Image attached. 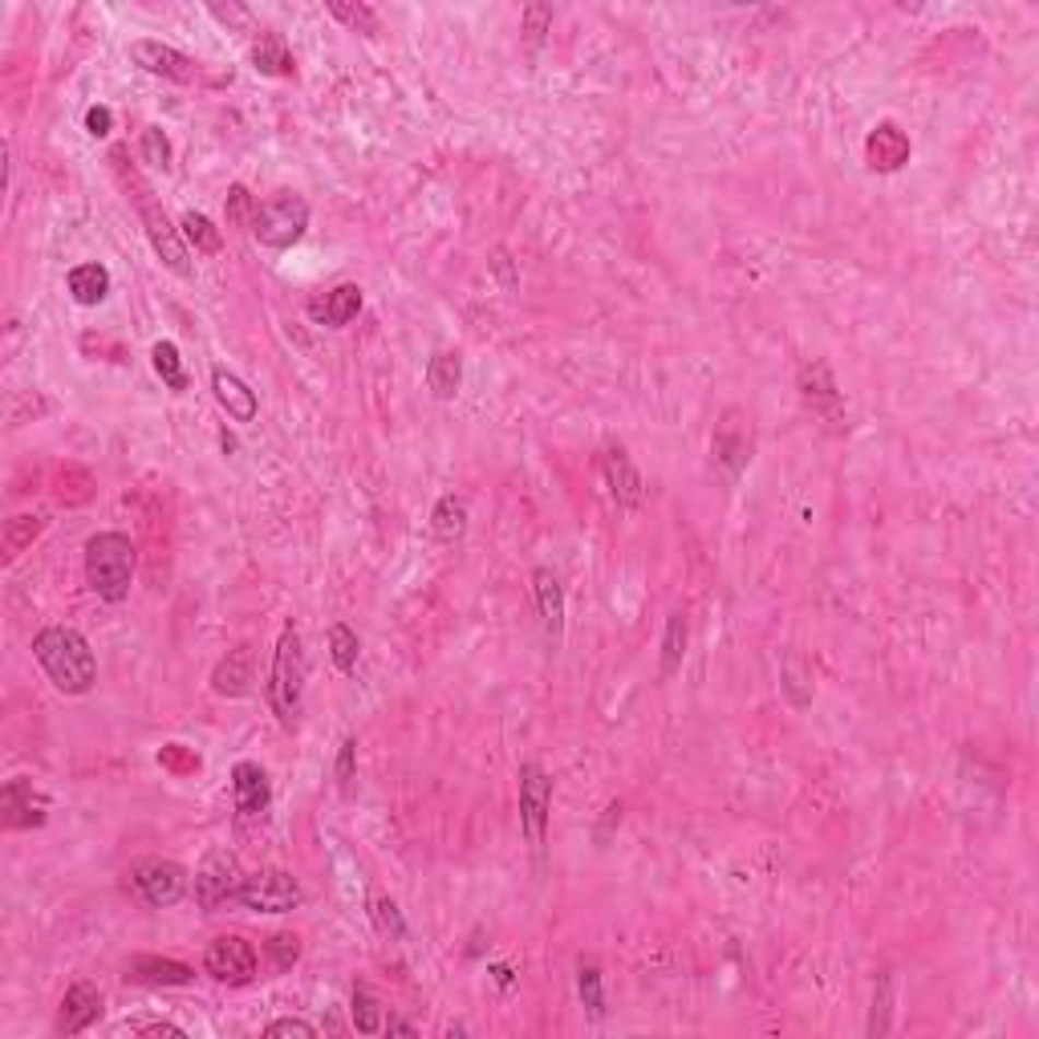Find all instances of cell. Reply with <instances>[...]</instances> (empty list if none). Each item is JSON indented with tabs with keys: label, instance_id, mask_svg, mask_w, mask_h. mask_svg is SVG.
I'll return each instance as SVG.
<instances>
[{
	"label": "cell",
	"instance_id": "33",
	"mask_svg": "<svg viewBox=\"0 0 1039 1039\" xmlns=\"http://www.w3.org/2000/svg\"><path fill=\"white\" fill-rule=\"evenodd\" d=\"M42 528H45L42 516H13V520H9V528H4V556L13 560V556L25 548V544H33V536H37Z\"/></svg>",
	"mask_w": 1039,
	"mask_h": 1039
},
{
	"label": "cell",
	"instance_id": "36",
	"mask_svg": "<svg viewBox=\"0 0 1039 1039\" xmlns=\"http://www.w3.org/2000/svg\"><path fill=\"white\" fill-rule=\"evenodd\" d=\"M329 16L345 21L354 33H378V13L370 4H329Z\"/></svg>",
	"mask_w": 1039,
	"mask_h": 1039
},
{
	"label": "cell",
	"instance_id": "23",
	"mask_svg": "<svg viewBox=\"0 0 1039 1039\" xmlns=\"http://www.w3.org/2000/svg\"><path fill=\"white\" fill-rule=\"evenodd\" d=\"M252 66H257L260 73H269V78H288L293 73V54H288V45L281 33L264 29L252 42Z\"/></svg>",
	"mask_w": 1039,
	"mask_h": 1039
},
{
	"label": "cell",
	"instance_id": "39",
	"mask_svg": "<svg viewBox=\"0 0 1039 1039\" xmlns=\"http://www.w3.org/2000/svg\"><path fill=\"white\" fill-rule=\"evenodd\" d=\"M354 755H357V740H345L342 752H338V783H342V796H354Z\"/></svg>",
	"mask_w": 1039,
	"mask_h": 1039
},
{
	"label": "cell",
	"instance_id": "30",
	"mask_svg": "<svg viewBox=\"0 0 1039 1039\" xmlns=\"http://www.w3.org/2000/svg\"><path fill=\"white\" fill-rule=\"evenodd\" d=\"M354 1024H357V1031H362V1036H378V1031H382V1024H386V1019H382V1003H378V999L370 995V987H362V982L354 987Z\"/></svg>",
	"mask_w": 1039,
	"mask_h": 1039
},
{
	"label": "cell",
	"instance_id": "29",
	"mask_svg": "<svg viewBox=\"0 0 1039 1039\" xmlns=\"http://www.w3.org/2000/svg\"><path fill=\"white\" fill-rule=\"evenodd\" d=\"M683 654H686V617L683 613H670L666 641H662V674H666V678L683 666Z\"/></svg>",
	"mask_w": 1039,
	"mask_h": 1039
},
{
	"label": "cell",
	"instance_id": "25",
	"mask_svg": "<svg viewBox=\"0 0 1039 1039\" xmlns=\"http://www.w3.org/2000/svg\"><path fill=\"white\" fill-rule=\"evenodd\" d=\"M106 293H110V272L102 264H78L70 272V297L78 305H102Z\"/></svg>",
	"mask_w": 1039,
	"mask_h": 1039
},
{
	"label": "cell",
	"instance_id": "19",
	"mask_svg": "<svg viewBox=\"0 0 1039 1039\" xmlns=\"http://www.w3.org/2000/svg\"><path fill=\"white\" fill-rule=\"evenodd\" d=\"M605 480H610L613 499H617L626 512H634L641 504V475L638 468L629 463L626 447H610V451H605Z\"/></svg>",
	"mask_w": 1039,
	"mask_h": 1039
},
{
	"label": "cell",
	"instance_id": "14",
	"mask_svg": "<svg viewBox=\"0 0 1039 1039\" xmlns=\"http://www.w3.org/2000/svg\"><path fill=\"white\" fill-rule=\"evenodd\" d=\"M98 1019H102V991L94 982H73L70 991H66V999H61L58 1031L61 1036H78V1031H86V1027L98 1024Z\"/></svg>",
	"mask_w": 1039,
	"mask_h": 1039
},
{
	"label": "cell",
	"instance_id": "12",
	"mask_svg": "<svg viewBox=\"0 0 1039 1039\" xmlns=\"http://www.w3.org/2000/svg\"><path fill=\"white\" fill-rule=\"evenodd\" d=\"M232 796H236L240 820H260V816L269 812V800H272L269 771L260 768V764H252V759L236 764V768H232Z\"/></svg>",
	"mask_w": 1039,
	"mask_h": 1039
},
{
	"label": "cell",
	"instance_id": "11",
	"mask_svg": "<svg viewBox=\"0 0 1039 1039\" xmlns=\"http://www.w3.org/2000/svg\"><path fill=\"white\" fill-rule=\"evenodd\" d=\"M130 61L139 66V70L155 73V78H167V82H196V61L187 58L184 49H175V45H163V42H134L130 45Z\"/></svg>",
	"mask_w": 1039,
	"mask_h": 1039
},
{
	"label": "cell",
	"instance_id": "10",
	"mask_svg": "<svg viewBox=\"0 0 1039 1039\" xmlns=\"http://www.w3.org/2000/svg\"><path fill=\"white\" fill-rule=\"evenodd\" d=\"M240 882H244L240 861H236L228 849H215V853L200 865V873H196V901H200L203 910H220L224 901L236 897Z\"/></svg>",
	"mask_w": 1039,
	"mask_h": 1039
},
{
	"label": "cell",
	"instance_id": "28",
	"mask_svg": "<svg viewBox=\"0 0 1039 1039\" xmlns=\"http://www.w3.org/2000/svg\"><path fill=\"white\" fill-rule=\"evenodd\" d=\"M357 634L350 626H342V622H333L329 626V654H333V666L342 670V674H354L357 666Z\"/></svg>",
	"mask_w": 1039,
	"mask_h": 1039
},
{
	"label": "cell",
	"instance_id": "13",
	"mask_svg": "<svg viewBox=\"0 0 1039 1039\" xmlns=\"http://www.w3.org/2000/svg\"><path fill=\"white\" fill-rule=\"evenodd\" d=\"M865 158L873 172H901L906 163H910V134L897 127V122H882V127L873 130L865 139Z\"/></svg>",
	"mask_w": 1039,
	"mask_h": 1039
},
{
	"label": "cell",
	"instance_id": "4",
	"mask_svg": "<svg viewBox=\"0 0 1039 1039\" xmlns=\"http://www.w3.org/2000/svg\"><path fill=\"white\" fill-rule=\"evenodd\" d=\"M309 228V203L293 196V191H276L257 208L252 220V236L269 248H293Z\"/></svg>",
	"mask_w": 1039,
	"mask_h": 1039
},
{
	"label": "cell",
	"instance_id": "20",
	"mask_svg": "<svg viewBox=\"0 0 1039 1039\" xmlns=\"http://www.w3.org/2000/svg\"><path fill=\"white\" fill-rule=\"evenodd\" d=\"M252 683H257V670H252V646H236V650H228V658H224L212 674L215 690H220V695H232V698L248 695Z\"/></svg>",
	"mask_w": 1039,
	"mask_h": 1039
},
{
	"label": "cell",
	"instance_id": "22",
	"mask_svg": "<svg viewBox=\"0 0 1039 1039\" xmlns=\"http://www.w3.org/2000/svg\"><path fill=\"white\" fill-rule=\"evenodd\" d=\"M800 394H804V402H808L812 411L837 414L840 406V394H837V386H833V374H828L825 362H808V366L800 370Z\"/></svg>",
	"mask_w": 1039,
	"mask_h": 1039
},
{
	"label": "cell",
	"instance_id": "43",
	"mask_svg": "<svg viewBox=\"0 0 1039 1039\" xmlns=\"http://www.w3.org/2000/svg\"><path fill=\"white\" fill-rule=\"evenodd\" d=\"M110 122H115V115H110V106H90L86 110V130L94 134V139H102V134H110Z\"/></svg>",
	"mask_w": 1039,
	"mask_h": 1039
},
{
	"label": "cell",
	"instance_id": "16",
	"mask_svg": "<svg viewBox=\"0 0 1039 1039\" xmlns=\"http://www.w3.org/2000/svg\"><path fill=\"white\" fill-rule=\"evenodd\" d=\"M0 808H4V828L45 825V804L33 796V780L4 783V792H0Z\"/></svg>",
	"mask_w": 1039,
	"mask_h": 1039
},
{
	"label": "cell",
	"instance_id": "6",
	"mask_svg": "<svg viewBox=\"0 0 1039 1039\" xmlns=\"http://www.w3.org/2000/svg\"><path fill=\"white\" fill-rule=\"evenodd\" d=\"M236 901H240L244 910H257V913H288L305 901V889H300V882L293 873H285V869H260V873H252V877L240 882Z\"/></svg>",
	"mask_w": 1039,
	"mask_h": 1039
},
{
	"label": "cell",
	"instance_id": "45",
	"mask_svg": "<svg viewBox=\"0 0 1039 1039\" xmlns=\"http://www.w3.org/2000/svg\"><path fill=\"white\" fill-rule=\"evenodd\" d=\"M382 1031H386V1036H414V1027L406 1024V1019H386Z\"/></svg>",
	"mask_w": 1039,
	"mask_h": 1039
},
{
	"label": "cell",
	"instance_id": "44",
	"mask_svg": "<svg viewBox=\"0 0 1039 1039\" xmlns=\"http://www.w3.org/2000/svg\"><path fill=\"white\" fill-rule=\"evenodd\" d=\"M130 1031H134V1036H172V1039H184V1027H175V1024H134Z\"/></svg>",
	"mask_w": 1039,
	"mask_h": 1039
},
{
	"label": "cell",
	"instance_id": "38",
	"mask_svg": "<svg viewBox=\"0 0 1039 1039\" xmlns=\"http://www.w3.org/2000/svg\"><path fill=\"white\" fill-rule=\"evenodd\" d=\"M264 951H269L272 967H276V970H288V967H293V963L300 958V938H297V934H272Z\"/></svg>",
	"mask_w": 1039,
	"mask_h": 1039
},
{
	"label": "cell",
	"instance_id": "41",
	"mask_svg": "<svg viewBox=\"0 0 1039 1039\" xmlns=\"http://www.w3.org/2000/svg\"><path fill=\"white\" fill-rule=\"evenodd\" d=\"M548 25H553V9H548V4H528V9H524V33H532V42H536L541 33H548Z\"/></svg>",
	"mask_w": 1039,
	"mask_h": 1039
},
{
	"label": "cell",
	"instance_id": "2",
	"mask_svg": "<svg viewBox=\"0 0 1039 1039\" xmlns=\"http://www.w3.org/2000/svg\"><path fill=\"white\" fill-rule=\"evenodd\" d=\"M86 581L102 601H127L134 581V544L122 532H98L86 544Z\"/></svg>",
	"mask_w": 1039,
	"mask_h": 1039
},
{
	"label": "cell",
	"instance_id": "15",
	"mask_svg": "<svg viewBox=\"0 0 1039 1039\" xmlns=\"http://www.w3.org/2000/svg\"><path fill=\"white\" fill-rule=\"evenodd\" d=\"M305 314L314 317L317 326L345 329L357 314H362V288H357V285L329 288V293H321V297H314L309 305H305Z\"/></svg>",
	"mask_w": 1039,
	"mask_h": 1039
},
{
	"label": "cell",
	"instance_id": "37",
	"mask_svg": "<svg viewBox=\"0 0 1039 1039\" xmlns=\"http://www.w3.org/2000/svg\"><path fill=\"white\" fill-rule=\"evenodd\" d=\"M143 158L151 163V167H158V172H167L172 167V139L163 134L158 127H146L143 130Z\"/></svg>",
	"mask_w": 1039,
	"mask_h": 1039
},
{
	"label": "cell",
	"instance_id": "35",
	"mask_svg": "<svg viewBox=\"0 0 1039 1039\" xmlns=\"http://www.w3.org/2000/svg\"><path fill=\"white\" fill-rule=\"evenodd\" d=\"M577 987H581V1003L589 1007V1015H593V1019H601V1015H605V999H601V970L593 967V963H585V958H581Z\"/></svg>",
	"mask_w": 1039,
	"mask_h": 1039
},
{
	"label": "cell",
	"instance_id": "24",
	"mask_svg": "<svg viewBox=\"0 0 1039 1039\" xmlns=\"http://www.w3.org/2000/svg\"><path fill=\"white\" fill-rule=\"evenodd\" d=\"M459 382H463V357L456 350H439L427 362V386L435 399H456Z\"/></svg>",
	"mask_w": 1039,
	"mask_h": 1039
},
{
	"label": "cell",
	"instance_id": "5",
	"mask_svg": "<svg viewBox=\"0 0 1039 1039\" xmlns=\"http://www.w3.org/2000/svg\"><path fill=\"white\" fill-rule=\"evenodd\" d=\"M139 196V215H143V224H146V236H151V244H155V252L163 257V264L175 272V276H184V281H191L196 276V269H191V257H187V240H184V232L175 228L172 220L167 215L158 212V203L151 200V191H146L143 184H139V175H130L127 179Z\"/></svg>",
	"mask_w": 1039,
	"mask_h": 1039
},
{
	"label": "cell",
	"instance_id": "34",
	"mask_svg": "<svg viewBox=\"0 0 1039 1039\" xmlns=\"http://www.w3.org/2000/svg\"><path fill=\"white\" fill-rule=\"evenodd\" d=\"M224 208H228V224H236V228H252V220H257L260 203L244 184H232L228 187V203H224Z\"/></svg>",
	"mask_w": 1039,
	"mask_h": 1039
},
{
	"label": "cell",
	"instance_id": "32",
	"mask_svg": "<svg viewBox=\"0 0 1039 1039\" xmlns=\"http://www.w3.org/2000/svg\"><path fill=\"white\" fill-rule=\"evenodd\" d=\"M370 918H374V925H378V934H382V938L399 942L402 934H406V922H402L399 906H394V901H390L386 894L370 897Z\"/></svg>",
	"mask_w": 1039,
	"mask_h": 1039
},
{
	"label": "cell",
	"instance_id": "8",
	"mask_svg": "<svg viewBox=\"0 0 1039 1039\" xmlns=\"http://www.w3.org/2000/svg\"><path fill=\"white\" fill-rule=\"evenodd\" d=\"M260 958L252 951V942L240 938V934H224L215 938L203 954V970L212 975L215 982H228V987H244V982L257 979Z\"/></svg>",
	"mask_w": 1039,
	"mask_h": 1039
},
{
	"label": "cell",
	"instance_id": "3",
	"mask_svg": "<svg viewBox=\"0 0 1039 1039\" xmlns=\"http://www.w3.org/2000/svg\"><path fill=\"white\" fill-rule=\"evenodd\" d=\"M305 674H309V662H305V650H300V634L293 626H285L269 670V702L276 719H281V727H297L300 698H305Z\"/></svg>",
	"mask_w": 1039,
	"mask_h": 1039
},
{
	"label": "cell",
	"instance_id": "7",
	"mask_svg": "<svg viewBox=\"0 0 1039 1039\" xmlns=\"http://www.w3.org/2000/svg\"><path fill=\"white\" fill-rule=\"evenodd\" d=\"M130 889L151 910H167L187 894V869L179 861H163V857L143 861L130 869Z\"/></svg>",
	"mask_w": 1039,
	"mask_h": 1039
},
{
	"label": "cell",
	"instance_id": "26",
	"mask_svg": "<svg viewBox=\"0 0 1039 1039\" xmlns=\"http://www.w3.org/2000/svg\"><path fill=\"white\" fill-rule=\"evenodd\" d=\"M435 536L439 541H459L463 536V528H468V499L463 496H442L439 504H435Z\"/></svg>",
	"mask_w": 1039,
	"mask_h": 1039
},
{
	"label": "cell",
	"instance_id": "31",
	"mask_svg": "<svg viewBox=\"0 0 1039 1039\" xmlns=\"http://www.w3.org/2000/svg\"><path fill=\"white\" fill-rule=\"evenodd\" d=\"M151 362H155V374L172 386V390H187L184 357H179V350H175L172 342H158L155 350H151Z\"/></svg>",
	"mask_w": 1039,
	"mask_h": 1039
},
{
	"label": "cell",
	"instance_id": "17",
	"mask_svg": "<svg viewBox=\"0 0 1039 1039\" xmlns=\"http://www.w3.org/2000/svg\"><path fill=\"white\" fill-rule=\"evenodd\" d=\"M127 979L143 982V987H187L196 979V970L187 963H175V958H155V954H139L130 958Z\"/></svg>",
	"mask_w": 1039,
	"mask_h": 1039
},
{
	"label": "cell",
	"instance_id": "27",
	"mask_svg": "<svg viewBox=\"0 0 1039 1039\" xmlns=\"http://www.w3.org/2000/svg\"><path fill=\"white\" fill-rule=\"evenodd\" d=\"M179 232H184V240L196 248V252H220L224 248V236H220V228H215L212 220L208 215H200V212H187L184 220H179Z\"/></svg>",
	"mask_w": 1039,
	"mask_h": 1039
},
{
	"label": "cell",
	"instance_id": "40",
	"mask_svg": "<svg viewBox=\"0 0 1039 1039\" xmlns=\"http://www.w3.org/2000/svg\"><path fill=\"white\" fill-rule=\"evenodd\" d=\"M885 1011H889V979H882V987H877V999H873V1024H869V1036H885V1031H889V1019H885Z\"/></svg>",
	"mask_w": 1039,
	"mask_h": 1039
},
{
	"label": "cell",
	"instance_id": "42",
	"mask_svg": "<svg viewBox=\"0 0 1039 1039\" xmlns=\"http://www.w3.org/2000/svg\"><path fill=\"white\" fill-rule=\"evenodd\" d=\"M264 1036H317L314 1024H305V1019H276V1024L264 1027Z\"/></svg>",
	"mask_w": 1039,
	"mask_h": 1039
},
{
	"label": "cell",
	"instance_id": "18",
	"mask_svg": "<svg viewBox=\"0 0 1039 1039\" xmlns=\"http://www.w3.org/2000/svg\"><path fill=\"white\" fill-rule=\"evenodd\" d=\"M212 390L215 399H220V406L228 411V418H236V423H252L257 418V394L248 390V382L244 378H236L232 370H224V366H215L212 370Z\"/></svg>",
	"mask_w": 1039,
	"mask_h": 1039
},
{
	"label": "cell",
	"instance_id": "21",
	"mask_svg": "<svg viewBox=\"0 0 1039 1039\" xmlns=\"http://www.w3.org/2000/svg\"><path fill=\"white\" fill-rule=\"evenodd\" d=\"M532 589H536V605H541L544 629L548 638H560L565 629V589H560V577L553 569H536L532 572Z\"/></svg>",
	"mask_w": 1039,
	"mask_h": 1039
},
{
	"label": "cell",
	"instance_id": "9",
	"mask_svg": "<svg viewBox=\"0 0 1039 1039\" xmlns=\"http://www.w3.org/2000/svg\"><path fill=\"white\" fill-rule=\"evenodd\" d=\"M548 804H553V780L544 768L524 764L520 768V825L532 849H544V825H548Z\"/></svg>",
	"mask_w": 1039,
	"mask_h": 1039
},
{
	"label": "cell",
	"instance_id": "1",
	"mask_svg": "<svg viewBox=\"0 0 1039 1039\" xmlns=\"http://www.w3.org/2000/svg\"><path fill=\"white\" fill-rule=\"evenodd\" d=\"M33 658L42 662L49 683L58 686L61 695H86L94 678H98L94 650H90V641L73 626H45L33 638Z\"/></svg>",
	"mask_w": 1039,
	"mask_h": 1039
},
{
	"label": "cell",
	"instance_id": "46",
	"mask_svg": "<svg viewBox=\"0 0 1039 1039\" xmlns=\"http://www.w3.org/2000/svg\"><path fill=\"white\" fill-rule=\"evenodd\" d=\"M492 975H496V982L504 987V991L512 987V967H504V963H499V967H492Z\"/></svg>",
	"mask_w": 1039,
	"mask_h": 1039
}]
</instances>
